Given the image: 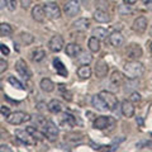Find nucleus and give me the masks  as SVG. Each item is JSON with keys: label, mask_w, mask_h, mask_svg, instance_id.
<instances>
[{"label": "nucleus", "mask_w": 152, "mask_h": 152, "mask_svg": "<svg viewBox=\"0 0 152 152\" xmlns=\"http://www.w3.org/2000/svg\"><path fill=\"white\" fill-rule=\"evenodd\" d=\"M142 3L147 10H152V0H142Z\"/></svg>", "instance_id": "79ce46f5"}, {"label": "nucleus", "mask_w": 152, "mask_h": 152, "mask_svg": "<svg viewBox=\"0 0 152 152\" xmlns=\"http://www.w3.org/2000/svg\"><path fill=\"white\" fill-rule=\"evenodd\" d=\"M129 7H131V5H127V4H126V5H122V7L119 8V13L122 14V15H123L124 13H128V14H129V13H131Z\"/></svg>", "instance_id": "ea45409f"}, {"label": "nucleus", "mask_w": 152, "mask_h": 152, "mask_svg": "<svg viewBox=\"0 0 152 152\" xmlns=\"http://www.w3.org/2000/svg\"><path fill=\"white\" fill-rule=\"evenodd\" d=\"M0 51H1V53H3V55H5V56H8L9 53H10V50H9V47L5 46L4 43L0 45Z\"/></svg>", "instance_id": "58836bf2"}, {"label": "nucleus", "mask_w": 152, "mask_h": 152, "mask_svg": "<svg viewBox=\"0 0 152 152\" xmlns=\"http://www.w3.org/2000/svg\"><path fill=\"white\" fill-rule=\"evenodd\" d=\"M64 46H65V41H64L62 36H60V34L53 36L48 42V48L52 52H60L64 48Z\"/></svg>", "instance_id": "1a4fd4ad"}, {"label": "nucleus", "mask_w": 152, "mask_h": 152, "mask_svg": "<svg viewBox=\"0 0 152 152\" xmlns=\"http://www.w3.org/2000/svg\"><path fill=\"white\" fill-rule=\"evenodd\" d=\"M77 61L80 65H89L93 61V56L91 53H89L86 51H81L77 55Z\"/></svg>", "instance_id": "b1692460"}, {"label": "nucleus", "mask_w": 152, "mask_h": 152, "mask_svg": "<svg viewBox=\"0 0 152 152\" xmlns=\"http://www.w3.org/2000/svg\"><path fill=\"white\" fill-rule=\"evenodd\" d=\"M93 36L96 37L98 39H105L107 36H108V32H107L105 28L98 27V28H94L93 29Z\"/></svg>", "instance_id": "c756f323"}, {"label": "nucleus", "mask_w": 152, "mask_h": 152, "mask_svg": "<svg viewBox=\"0 0 152 152\" xmlns=\"http://www.w3.org/2000/svg\"><path fill=\"white\" fill-rule=\"evenodd\" d=\"M88 46L91 52H99V50H100V39H98V38L94 36L90 37L88 41Z\"/></svg>", "instance_id": "bb28decb"}, {"label": "nucleus", "mask_w": 152, "mask_h": 152, "mask_svg": "<svg viewBox=\"0 0 152 152\" xmlns=\"http://www.w3.org/2000/svg\"><path fill=\"white\" fill-rule=\"evenodd\" d=\"M110 83L114 85V86H119V85L123 83V76L119 71H114L110 76Z\"/></svg>", "instance_id": "7c9ffc66"}, {"label": "nucleus", "mask_w": 152, "mask_h": 152, "mask_svg": "<svg viewBox=\"0 0 152 152\" xmlns=\"http://www.w3.org/2000/svg\"><path fill=\"white\" fill-rule=\"evenodd\" d=\"M32 4V0H20V7L23 9H28Z\"/></svg>", "instance_id": "a19ab883"}, {"label": "nucleus", "mask_w": 152, "mask_h": 152, "mask_svg": "<svg viewBox=\"0 0 152 152\" xmlns=\"http://www.w3.org/2000/svg\"><path fill=\"white\" fill-rule=\"evenodd\" d=\"M0 99H1V98H0Z\"/></svg>", "instance_id": "6e6d98bb"}, {"label": "nucleus", "mask_w": 152, "mask_h": 152, "mask_svg": "<svg viewBox=\"0 0 152 152\" xmlns=\"http://www.w3.org/2000/svg\"><path fill=\"white\" fill-rule=\"evenodd\" d=\"M7 69H8V64L4 60H0V74H3Z\"/></svg>", "instance_id": "37998d69"}, {"label": "nucleus", "mask_w": 152, "mask_h": 152, "mask_svg": "<svg viewBox=\"0 0 152 152\" xmlns=\"http://www.w3.org/2000/svg\"><path fill=\"white\" fill-rule=\"evenodd\" d=\"M26 129L31 133V134L34 137V138L37 140V141H42V140H45V133H42V132H39L37 129L36 127H32V126H29V127H27Z\"/></svg>", "instance_id": "c85d7f7f"}, {"label": "nucleus", "mask_w": 152, "mask_h": 152, "mask_svg": "<svg viewBox=\"0 0 152 152\" xmlns=\"http://www.w3.org/2000/svg\"><path fill=\"white\" fill-rule=\"evenodd\" d=\"M43 132H45V137L51 142H55L57 140V137H58V128H57L55 123L51 122V121L47 122V126H46Z\"/></svg>", "instance_id": "6e6552de"}, {"label": "nucleus", "mask_w": 152, "mask_h": 152, "mask_svg": "<svg viewBox=\"0 0 152 152\" xmlns=\"http://www.w3.org/2000/svg\"><path fill=\"white\" fill-rule=\"evenodd\" d=\"M64 12L67 17H75L80 12V1L79 0H69L64 5Z\"/></svg>", "instance_id": "423d86ee"}, {"label": "nucleus", "mask_w": 152, "mask_h": 152, "mask_svg": "<svg viewBox=\"0 0 152 152\" xmlns=\"http://www.w3.org/2000/svg\"><path fill=\"white\" fill-rule=\"evenodd\" d=\"M137 148H143V147H147V148H152V141H142V142H138L136 145Z\"/></svg>", "instance_id": "c9c22d12"}, {"label": "nucleus", "mask_w": 152, "mask_h": 152, "mask_svg": "<svg viewBox=\"0 0 152 152\" xmlns=\"http://www.w3.org/2000/svg\"><path fill=\"white\" fill-rule=\"evenodd\" d=\"M45 105H46V104H45L43 102H41V103H38V104H37V108L39 109V110H42V109H43V107H45Z\"/></svg>", "instance_id": "09e8293b"}, {"label": "nucleus", "mask_w": 152, "mask_h": 152, "mask_svg": "<svg viewBox=\"0 0 152 152\" xmlns=\"http://www.w3.org/2000/svg\"><path fill=\"white\" fill-rule=\"evenodd\" d=\"M47 109H48L51 113L57 114L62 110V103L60 100H57V99H52V100L47 104Z\"/></svg>", "instance_id": "412c9836"}, {"label": "nucleus", "mask_w": 152, "mask_h": 152, "mask_svg": "<svg viewBox=\"0 0 152 152\" xmlns=\"http://www.w3.org/2000/svg\"><path fill=\"white\" fill-rule=\"evenodd\" d=\"M91 103H93V107L96 109V110H99V112H107V110H109L108 107H107V104L104 103V100L100 98V95H94L93 99H91Z\"/></svg>", "instance_id": "f3484780"}, {"label": "nucleus", "mask_w": 152, "mask_h": 152, "mask_svg": "<svg viewBox=\"0 0 152 152\" xmlns=\"http://www.w3.org/2000/svg\"><path fill=\"white\" fill-rule=\"evenodd\" d=\"M0 113H1L3 115L8 117L9 114H10V110H9V107H0Z\"/></svg>", "instance_id": "c03bdc74"}, {"label": "nucleus", "mask_w": 152, "mask_h": 152, "mask_svg": "<svg viewBox=\"0 0 152 152\" xmlns=\"http://www.w3.org/2000/svg\"><path fill=\"white\" fill-rule=\"evenodd\" d=\"M147 24H148V22H147V18L141 15L138 17L137 19H134V22H133V26H132V29L136 33H145L146 29H147Z\"/></svg>", "instance_id": "9b49d317"}, {"label": "nucleus", "mask_w": 152, "mask_h": 152, "mask_svg": "<svg viewBox=\"0 0 152 152\" xmlns=\"http://www.w3.org/2000/svg\"><path fill=\"white\" fill-rule=\"evenodd\" d=\"M99 95H100V98L104 100V103L107 104L109 110H115L117 107H118V98L115 96V95H114L113 93H110V91H107V90L102 91Z\"/></svg>", "instance_id": "20e7f679"}, {"label": "nucleus", "mask_w": 152, "mask_h": 152, "mask_svg": "<svg viewBox=\"0 0 152 152\" xmlns=\"http://www.w3.org/2000/svg\"><path fill=\"white\" fill-rule=\"evenodd\" d=\"M41 89L43 90V91H46V93H51V91H53L55 90V84H53V81H52L51 79L45 77V79L41 80Z\"/></svg>", "instance_id": "a878e982"}, {"label": "nucleus", "mask_w": 152, "mask_h": 152, "mask_svg": "<svg viewBox=\"0 0 152 152\" xmlns=\"http://www.w3.org/2000/svg\"><path fill=\"white\" fill-rule=\"evenodd\" d=\"M0 138H1V136H0Z\"/></svg>", "instance_id": "5fc2aeb1"}, {"label": "nucleus", "mask_w": 152, "mask_h": 152, "mask_svg": "<svg viewBox=\"0 0 152 152\" xmlns=\"http://www.w3.org/2000/svg\"><path fill=\"white\" fill-rule=\"evenodd\" d=\"M94 19L99 23H109L110 22V15L103 9H98L94 13Z\"/></svg>", "instance_id": "a211bd4d"}, {"label": "nucleus", "mask_w": 152, "mask_h": 152, "mask_svg": "<svg viewBox=\"0 0 152 152\" xmlns=\"http://www.w3.org/2000/svg\"><path fill=\"white\" fill-rule=\"evenodd\" d=\"M15 70L17 72L23 76L24 79H29L31 77V72H29V69H28V66L26 64L24 60H18L15 62Z\"/></svg>", "instance_id": "f8f14e48"}, {"label": "nucleus", "mask_w": 152, "mask_h": 152, "mask_svg": "<svg viewBox=\"0 0 152 152\" xmlns=\"http://www.w3.org/2000/svg\"><path fill=\"white\" fill-rule=\"evenodd\" d=\"M7 8L8 10L14 12L17 9V0H7Z\"/></svg>", "instance_id": "4c0bfd02"}, {"label": "nucleus", "mask_w": 152, "mask_h": 152, "mask_svg": "<svg viewBox=\"0 0 152 152\" xmlns=\"http://www.w3.org/2000/svg\"><path fill=\"white\" fill-rule=\"evenodd\" d=\"M109 42L113 47H122L124 45V37L122 36L121 32H113L110 36H109Z\"/></svg>", "instance_id": "2eb2a0df"}, {"label": "nucleus", "mask_w": 152, "mask_h": 152, "mask_svg": "<svg viewBox=\"0 0 152 152\" xmlns=\"http://www.w3.org/2000/svg\"><path fill=\"white\" fill-rule=\"evenodd\" d=\"M20 39H22V42H23L24 45H32L33 42H34V37H33L31 33L23 32L22 34H20Z\"/></svg>", "instance_id": "473e14b6"}, {"label": "nucleus", "mask_w": 152, "mask_h": 152, "mask_svg": "<svg viewBox=\"0 0 152 152\" xmlns=\"http://www.w3.org/2000/svg\"><path fill=\"white\" fill-rule=\"evenodd\" d=\"M28 121H31V115L24 113V112H14V113H10L7 117V122L9 124H13V126L23 124L24 122H28Z\"/></svg>", "instance_id": "f03ea898"}, {"label": "nucleus", "mask_w": 152, "mask_h": 152, "mask_svg": "<svg viewBox=\"0 0 152 152\" xmlns=\"http://www.w3.org/2000/svg\"><path fill=\"white\" fill-rule=\"evenodd\" d=\"M121 110L123 115L127 118H132L134 115V105H133L131 100H123L121 105Z\"/></svg>", "instance_id": "ddd939ff"}, {"label": "nucleus", "mask_w": 152, "mask_h": 152, "mask_svg": "<svg viewBox=\"0 0 152 152\" xmlns=\"http://www.w3.org/2000/svg\"><path fill=\"white\" fill-rule=\"evenodd\" d=\"M107 74H108V64L103 60L98 61L96 66H95V75H96V77L103 79L107 76Z\"/></svg>", "instance_id": "4468645a"}, {"label": "nucleus", "mask_w": 152, "mask_h": 152, "mask_svg": "<svg viewBox=\"0 0 152 152\" xmlns=\"http://www.w3.org/2000/svg\"><path fill=\"white\" fill-rule=\"evenodd\" d=\"M76 123V119L74 115H71L69 113H65L62 115V119H61V126L65 128H72Z\"/></svg>", "instance_id": "aec40b11"}, {"label": "nucleus", "mask_w": 152, "mask_h": 152, "mask_svg": "<svg viewBox=\"0 0 152 152\" xmlns=\"http://www.w3.org/2000/svg\"><path fill=\"white\" fill-rule=\"evenodd\" d=\"M137 122H138V124L142 127L143 126V119H142V118H137Z\"/></svg>", "instance_id": "8fccbe9b"}, {"label": "nucleus", "mask_w": 152, "mask_h": 152, "mask_svg": "<svg viewBox=\"0 0 152 152\" xmlns=\"http://www.w3.org/2000/svg\"><path fill=\"white\" fill-rule=\"evenodd\" d=\"M77 76L81 80H86L91 76V69L89 67L88 65H81L80 67L77 69Z\"/></svg>", "instance_id": "5701e85b"}, {"label": "nucleus", "mask_w": 152, "mask_h": 152, "mask_svg": "<svg viewBox=\"0 0 152 152\" xmlns=\"http://www.w3.org/2000/svg\"><path fill=\"white\" fill-rule=\"evenodd\" d=\"M150 50H151V52H152V42L150 43Z\"/></svg>", "instance_id": "3c124183"}, {"label": "nucleus", "mask_w": 152, "mask_h": 152, "mask_svg": "<svg viewBox=\"0 0 152 152\" xmlns=\"http://www.w3.org/2000/svg\"><path fill=\"white\" fill-rule=\"evenodd\" d=\"M66 55L70 57H77V55L81 52V47L77 43H69L66 45Z\"/></svg>", "instance_id": "6ab92c4d"}, {"label": "nucleus", "mask_w": 152, "mask_h": 152, "mask_svg": "<svg viewBox=\"0 0 152 152\" xmlns=\"http://www.w3.org/2000/svg\"><path fill=\"white\" fill-rule=\"evenodd\" d=\"M7 7V0H0V10Z\"/></svg>", "instance_id": "de8ad7c7"}, {"label": "nucleus", "mask_w": 152, "mask_h": 152, "mask_svg": "<svg viewBox=\"0 0 152 152\" xmlns=\"http://www.w3.org/2000/svg\"><path fill=\"white\" fill-rule=\"evenodd\" d=\"M32 17H33V19H34L36 22L42 23V22L45 20V18H46L45 8H43V7H41V5L33 7V9H32Z\"/></svg>", "instance_id": "dca6fc26"}, {"label": "nucleus", "mask_w": 152, "mask_h": 152, "mask_svg": "<svg viewBox=\"0 0 152 152\" xmlns=\"http://www.w3.org/2000/svg\"><path fill=\"white\" fill-rule=\"evenodd\" d=\"M124 1V4H127V5H133V4L137 3V0H123Z\"/></svg>", "instance_id": "49530a36"}, {"label": "nucleus", "mask_w": 152, "mask_h": 152, "mask_svg": "<svg viewBox=\"0 0 152 152\" xmlns=\"http://www.w3.org/2000/svg\"><path fill=\"white\" fill-rule=\"evenodd\" d=\"M14 134H15L18 141H20L22 143L26 146H36L37 145V140L27 129H15Z\"/></svg>", "instance_id": "7ed1b4c3"}, {"label": "nucleus", "mask_w": 152, "mask_h": 152, "mask_svg": "<svg viewBox=\"0 0 152 152\" xmlns=\"http://www.w3.org/2000/svg\"><path fill=\"white\" fill-rule=\"evenodd\" d=\"M12 151L13 150L9 146H7V145H1V146H0V152H12Z\"/></svg>", "instance_id": "a18cd8bd"}, {"label": "nucleus", "mask_w": 152, "mask_h": 152, "mask_svg": "<svg viewBox=\"0 0 152 152\" xmlns=\"http://www.w3.org/2000/svg\"><path fill=\"white\" fill-rule=\"evenodd\" d=\"M129 100H131L133 104L140 103V102H141V95H140L138 93H137V91L132 93V94H131V96H129Z\"/></svg>", "instance_id": "e433bc0d"}, {"label": "nucleus", "mask_w": 152, "mask_h": 152, "mask_svg": "<svg viewBox=\"0 0 152 152\" xmlns=\"http://www.w3.org/2000/svg\"><path fill=\"white\" fill-rule=\"evenodd\" d=\"M81 1H84V3H86V1H88V0H81Z\"/></svg>", "instance_id": "603ef678"}, {"label": "nucleus", "mask_w": 152, "mask_h": 152, "mask_svg": "<svg viewBox=\"0 0 152 152\" xmlns=\"http://www.w3.org/2000/svg\"><path fill=\"white\" fill-rule=\"evenodd\" d=\"M53 65H55L56 72L60 76H62V77H66V76L69 75L67 70H66V67H65V65H64L62 62H61V61H60L58 58H55V60H53Z\"/></svg>", "instance_id": "393cba45"}, {"label": "nucleus", "mask_w": 152, "mask_h": 152, "mask_svg": "<svg viewBox=\"0 0 152 152\" xmlns=\"http://www.w3.org/2000/svg\"><path fill=\"white\" fill-rule=\"evenodd\" d=\"M8 83L10 84V85H13L14 88H17V89H20V90H24V86H23V84L19 81L18 79H15L14 76H9L8 77Z\"/></svg>", "instance_id": "72a5a7b5"}, {"label": "nucleus", "mask_w": 152, "mask_h": 152, "mask_svg": "<svg viewBox=\"0 0 152 152\" xmlns=\"http://www.w3.org/2000/svg\"><path fill=\"white\" fill-rule=\"evenodd\" d=\"M47 122H48V121H46L45 117H42V115H37V117H36V123H37V126L41 127L43 131H45V128H46V126H47Z\"/></svg>", "instance_id": "f704fd0d"}, {"label": "nucleus", "mask_w": 152, "mask_h": 152, "mask_svg": "<svg viewBox=\"0 0 152 152\" xmlns=\"http://www.w3.org/2000/svg\"><path fill=\"white\" fill-rule=\"evenodd\" d=\"M151 36H152V29H151Z\"/></svg>", "instance_id": "864d4df0"}, {"label": "nucleus", "mask_w": 152, "mask_h": 152, "mask_svg": "<svg viewBox=\"0 0 152 152\" xmlns=\"http://www.w3.org/2000/svg\"><path fill=\"white\" fill-rule=\"evenodd\" d=\"M123 71H124V75L127 76L128 80H136V79H140L143 75L145 66L141 62H138L137 60H131L124 64Z\"/></svg>", "instance_id": "f257e3e1"}, {"label": "nucleus", "mask_w": 152, "mask_h": 152, "mask_svg": "<svg viewBox=\"0 0 152 152\" xmlns=\"http://www.w3.org/2000/svg\"><path fill=\"white\" fill-rule=\"evenodd\" d=\"M126 55L129 60H138L142 57V48L140 45L137 43H132L127 47V51H126Z\"/></svg>", "instance_id": "9d476101"}, {"label": "nucleus", "mask_w": 152, "mask_h": 152, "mask_svg": "<svg viewBox=\"0 0 152 152\" xmlns=\"http://www.w3.org/2000/svg\"><path fill=\"white\" fill-rule=\"evenodd\" d=\"M93 126L95 129H107L108 127H114V119L110 117H98L94 121Z\"/></svg>", "instance_id": "0eeeda50"}, {"label": "nucleus", "mask_w": 152, "mask_h": 152, "mask_svg": "<svg viewBox=\"0 0 152 152\" xmlns=\"http://www.w3.org/2000/svg\"><path fill=\"white\" fill-rule=\"evenodd\" d=\"M45 57H46V52L42 48H36L32 52V60L34 62H41V61L45 60Z\"/></svg>", "instance_id": "cd10ccee"}, {"label": "nucleus", "mask_w": 152, "mask_h": 152, "mask_svg": "<svg viewBox=\"0 0 152 152\" xmlns=\"http://www.w3.org/2000/svg\"><path fill=\"white\" fill-rule=\"evenodd\" d=\"M13 33V28L8 24V23H1L0 24V36L3 37H8Z\"/></svg>", "instance_id": "2f4dec72"}, {"label": "nucleus", "mask_w": 152, "mask_h": 152, "mask_svg": "<svg viewBox=\"0 0 152 152\" xmlns=\"http://www.w3.org/2000/svg\"><path fill=\"white\" fill-rule=\"evenodd\" d=\"M74 28L76 31H81V32H84V31H86L88 28H89V26H90V22H89V19H86V18H80V19H77L76 22H74Z\"/></svg>", "instance_id": "4be33fe9"}, {"label": "nucleus", "mask_w": 152, "mask_h": 152, "mask_svg": "<svg viewBox=\"0 0 152 152\" xmlns=\"http://www.w3.org/2000/svg\"><path fill=\"white\" fill-rule=\"evenodd\" d=\"M43 8H45L46 17L52 19V20H56V19H58L61 17V9L56 3H47Z\"/></svg>", "instance_id": "39448f33"}]
</instances>
